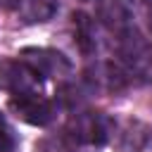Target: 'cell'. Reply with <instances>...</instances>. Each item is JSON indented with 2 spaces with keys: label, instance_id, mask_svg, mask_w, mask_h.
<instances>
[{
  "label": "cell",
  "instance_id": "cell-1",
  "mask_svg": "<svg viewBox=\"0 0 152 152\" xmlns=\"http://www.w3.org/2000/svg\"><path fill=\"white\" fill-rule=\"evenodd\" d=\"M12 109L17 112V116H21L28 124L36 126H45L52 119V107L45 97H40L38 93H14L10 100Z\"/></svg>",
  "mask_w": 152,
  "mask_h": 152
},
{
  "label": "cell",
  "instance_id": "cell-2",
  "mask_svg": "<svg viewBox=\"0 0 152 152\" xmlns=\"http://www.w3.org/2000/svg\"><path fill=\"white\" fill-rule=\"evenodd\" d=\"M0 152H12V138H10L7 128H5L2 116H0Z\"/></svg>",
  "mask_w": 152,
  "mask_h": 152
},
{
  "label": "cell",
  "instance_id": "cell-3",
  "mask_svg": "<svg viewBox=\"0 0 152 152\" xmlns=\"http://www.w3.org/2000/svg\"><path fill=\"white\" fill-rule=\"evenodd\" d=\"M17 5H19V0H0V7H5V10H12Z\"/></svg>",
  "mask_w": 152,
  "mask_h": 152
}]
</instances>
